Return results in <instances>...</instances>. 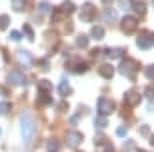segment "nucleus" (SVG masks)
Listing matches in <instances>:
<instances>
[{"instance_id":"obj_26","label":"nucleus","mask_w":154,"mask_h":152,"mask_svg":"<svg viewBox=\"0 0 154 152\" xmlns=\"http://www.w3.org/2000/svg\"><path fill=\"white\" fill-rule=\"evenodd\" d=\"M24 33H26V36L29 38V42H33V40H35V31H33V27H31L29 24H26V26H24Z\"/></svg>"},{"instance_id":"obj_5","label":"nucleus","mask_w":154,"mask_h":152,"mask_svg":"<svg viewBox=\"0 0 154 152\" xmlns=\"http://www.w3.org/2000/svg\"><path fill=\"white\" fill-rule=\"evenodd\" d=\"M82 141H84V136L78 130H69V132H65V145L69 148H78Z\"/></svg>"},{"instance_id":"obj_16","label":"nucleus","mask_w":154,"mask_h":152,"mask_svg":"<svg viewBox=\"0 0 154 152\" xmlns=\"http://www.w3.org/2000/svg\"><path fill=\"white\" fill-rule=\"evenodd\" d=\"M105 36V29H103V26H94L93 29H91V38H94V40H102Z\"/></svg>"},{"instance_id":"obj_37","label":"nucleus","mask_w":154,"mask_h":152,"mask_svg":"<svg viewBox=\"0 0 154 152\" xmlns=\"http://www.w3.org/2000/svg\"><path fill=\"white\" fill-rule=\"evenodd\" d=\"M69 123H71V125H76V123H78V116H72V118L69 120Z\"/></svg>"},{"instance_id":"obj_21","label":"nucleus","mask_w":154,"mask_h":152,"mask_svg":"<svg viewBox=\"0 0 154 152\" xmlns=\"http://www.w3.org/2000/svg\"><path fill=\"white\" fill-rule=\"evenodd\" d=\"M107 54H109L111 58H114V60H120V58L123 56V49H122V47H114V49H109Z\"/></svg>"},{"instance_id":"obj_34","label":"nucleus","mask_w":154,"mask_h":152,"mask_svg":"<svg viewBox=\"0 0 154 152\" xmlns=\"http://www.w3.org/2000/svg\"><path fill=\"white\" fill-rule=\"evenodd\" d=\"M125 148H127V150H132V148H136V143H134V141H127V143H125Z\"/></svg>"},{"instance_id":"obj_41","label":"nucleus","mask_w":154,"mask_h":152,"mask_svg":"<svg viewBox=\"0 0 154 152\" xmlns=\"http://www.w3.org/2000/svg\"><path fill=\"white\" fill-rule=\"evenodd\" d=\"M0 134H2V129H0Z\"/></svg>"},{"instance_id":"obj_12","label":"nucleus","mask_w":154,"mask_h":152,"mask_svg":"<svg viewBox=\"0 0 154 152\" xmlns=\"http://www.w3.org/2000/svg\"><path fill=\"white\" fill-rule=\"evenodd\" d=\"M58 148H60V141L56 138H49L45 141V152H58Z\"/></svg>"},{"instance_id":"obj_35","label":"nucleus","mask_w":154,"mask_h":152,"mask_svg":"<svg viewBox=\"0 0 154 152\" xmlns=\"http://www.w3.org/2000/svg\"><path fill=\"white\" fill-rule=\"evenodd\" d=\"M40 67L47 71V69H49V62H47V60H40Z\"/></svg>"},{"instance_id":"obj_40","label":"nucleus","mask_w":154,"mask_h":152,"mask_svg":"<svg viewBox=\"0 0 154 152\" xmlns=\"http://www.w3.org/2000/svg\"><path fill=\"white\" fill-rule=\"evenodd\" d=\"M150 145H152V147H154V134H152V136H150Z\"/></svg>"},{"instance_id":"obj_4","label":"nucleus","mask_w":154,"mask_h":152,"mask_svg":"<svg viewBox=\"0 0 154 152\" xmlns=\"http://www.w3.org/2000/svg\"><path fill=\"white\" fill-rule=\"evenodd\" d=\"M138 69H140V65H138L136 60H125L118 65V72L123 74V76H132Z\"/></svg>"},{"instance_id":"obj_30","label":"nucleus","mask_w":154,"mask_h":152,"mask_svg":"<svg viewBox=\"0 0 154 152\" xmlns=\"http://www.w3.org/2000/svg\"><path fill=\"white\" fill-rule=\"evenodd\" d=\"M116 136H118V138H125V136H127V127H125V125L116 127Z\"/></svg>"},{"instance_id":"obj_2","label":"nucleus","mask_w":154,"mask_h":152,"mask_svg":"<svg viewBox=\"0 0 154 152\" xmlns=\"http://www.w3.org/2000/svg\"><path fill=\"white\" fill-rule=\"evenodd\" d=\"M136 45L140 49H150L154 47V33L152 31H141L136 38Z\"/></svg>"},{"instance_id":"obj_6","label":"nucleus","mask_w":154,"mask_h":152,"mask_svg":"<svg viewBox=\"0 0 154 152\" xmlns=\"http://www.w3.org/2000/svg\"><path fill=\"white\" fill-rule=\"evenodd\" d=\"M114 103L111 102V100H107V98H100L98 100V112H100V116H109V114H112L114 112Z\"/></svg>"},{"instance_id":"obj_7","label":"nucleus","mask_w":154,"mask_h":152,"mask_svg":"<svg viewBox=\"0 0 154 152\" xmlns=\"http://www.w3.org/2000/svg\"><path fill=\"white\" fill-rule=\"evenodd\" d=\"M17 60H18V63H20L24 69H27V67H31V65L35 63V58H33L31 53H27V51H18V53H17Z\"/></svg>"},{"instance_id":"obj_28","label":"nucleus","mask_w":154,"mask_h":152,"mask_svg":"<svg viewBox=\"0 0 154 152\" xmlns=\"http://www.w3.org/2000/svg\"><path fill=\"white\" fill-rule=\"evenodd\" d=\"M145 78L154 80V63H150V65H147V67H145Z\"/></svg>"},{"instance_id":"obj_25","label":"nucleus","mask_w":154,"mask_h":152,"mask_svg":"<svg viewBox=\"0 0 154 152\" xmlns=\"http://www.w3.org/2000/svg\"><path fill=\"white\" fill-rule=\"evenodd\" d=\"M49 9H51L49 0H42V2H38V11H40V13H47Z\"/></svg>"},{"instance_id":"obj_38","label":"nucleus","mask_w":154,"mask_h":152,"mask_svg":"<svg viewBox=\"0 0 154 152\" xmlns=\"http://www.w3.org/2000/svg\"><path fill=\"white\" fill-rule=\"evenodd\" d=\"M60 111H67V102H62L60 103Z\"/></svg>"},{"instance_id":"obj_29","label":"nucleus","mask_w":154,"mask_h":152,"mask_svg":"<svg viewBox=\"0 0 154 152\" xmlns=\"http://www.w3.org/2000/svg\"><path fill=\"white\" fill-rule=\"evenodd\" d=\"M8 26H9V17L2 15L0 17V29H8Z\"/></svg>"},{"instance_id":"obj_8","label":"nucleus","mask_w":154,"mask_h":152,"mask_svg":"<svg viewBox=\"0 0 154 152\" xmlns=\"http://www.w3.org/2000/svg\"><path fill=\"white\" fill-rule=\"evenodd\" d=\"M6 80L9 85H24L26 84V78H24V74L20 71H11L8 76H6Z\"/></svg>"},{"instance_id":"obj_32","label":"nucleus","mask_w":154,"mask_h":152,"mask_svg":"<svg viewBox=\"0 0 154 152\" xmlns=\"http://www.w3.org/2000/svg\"><path fill=\"white\" fill-rule=\"evenodd\" d=\"M149 132H150V127H149V125H141V127H140V134H141V136H147Z\"/></svg>"},{"instance_id":"obj_22","label":"nucleus","mask_w":154,"mask_h":152,"mask_svg":"<svg viewBox=\"0 0 154 152\" xmlns=\"http://www.w3.org/2000/svg\"><path fill=\"white\" fill-rule=\"evenodd\" d=\"M60 11L65 13V15H71V13L74 11V4H72V2H63L62 8H60Z\"/></svg>"},{"instance_id":"obj_18","label":"nucleus","mask_w":154,"mask_h":152,"mask_svg":"<svg viewBox=\"0 0 154 152\" xmlns=\"http://www.w3.org/2000/svg\"><path fill=\"white\" fill-rule=\"evenodd\" d=\"M38 91L51 93V91H53V84H51L49 80H40V82H38Z\"/></svg>"},{"instance_id":"obj_23","label":"nucleus","mask_w":154,"mask_h":152,"mask_svg":"<svg viewBox=\"0 0 154 152\" xmlns=\"http://www.w3.org/2000/svg\"><path fill=\"white\" fill-rule=\"evenodd\" d=\"M107 123H109L107 116H98V118H96V121H94V125H96L98 129H105V127H107Z\"/></svg>"},{"instance_id":"obj_15","label":"nucleus","mask_w":154,"mask_h":152,"mask_svg":"<svg viewBox=\"0 0 154 152\" xmlns=\"http://www.w3.org/2000/svg\"><path fill=\"white\" fill-rule=\"evenodd\" d=\"M38 105H42V107H45V105H51L53 103V100H51V96H49V93H44V91H38Z\"/></svg>"},{"instance_id":"obj_10","label":"nucleus","mask_w":154,"mask_h":152,"mask_svg":"<svg viewBox=\"0 0 154 152\" xmlns=\"http://www.w3.org/2000/svg\"><path fill=\"white\" fill-rule=\"evenodd\" d=\"M125 102H127V105L136 107V105H140V102H141V94H140L138 91H127V93H125Z\"/></svg>"},{"instance_id":"obj_13","label":"nucleus","mask_w":154,"mask_h":152,"mask_svg":"<svg viewBox=\"0 0 154 152\" xmlns=\"http://www.w3.org/2000/svg\"><path fill=\"white\" fill-rule=\"evenodd\" d=\"M102 18H103L105 22H114V20L118 18V11H116V9H103V11H102Z\"/></svg>"},{"instance_id":"obj_36","label":"nucleus","mask_w":154,"mask_h":152,"mask_svg":"<svg viewBox=\"0 0 154 152\" xmlns=\"http://www.w3.org/2000/svg\"><path fill=\"white\" fill-rule=\"evenodd\" d=\"M105 152H114V147L111 143H107V141H105Z\"/></svg>"},{"instance_id":"obj_3","label":"nucleus","mask_w":154,"mask_h":152,"mask_svg":"<svg viewBox=\"0 0 154 152\" xmlns=\"http://www.w3.org/2000/svg\"><path fill=\"white\" fill-rule=\"evenodd\" d=\"M120 27H122V31H123L125 35H132V33L136 31V27H138V18H134V17H131V15H125V17L120 20Z\"/></svg>"},{"instance_id":"obj_20","label":"nucleus","mask_w":154,"mask_h":152,"mask_svg":"<svg viewBox=\"0 0 154 152\" xmlns=\"http://www.w3.org/2000/svg\"><path fill=\"white\" fill-rule=\"evenodd\" d=\"M132 9H134L138 15H145V13H147V4H145V2H134V4H132Z\"/></svg>"},{"instance_id":"obj_1","label":"nucleus","mask_w":154,"mask_h":152,"mask_svg":"<svg viewBox=\"0 0 154 152\" xmlns=\"http://www.w3.org/2000/svg\"><path fill=\"white\" fill-rule=\"evenodd\" d=\"M20 132H22L24 143L29 145L35 138V132H36V123H35V118L29 111L22 112V116H20Z\"/></svg>"},{"instance_id":"obj_9","label":"nucleus","mask_w":154,"mask_h":152,"mask_svg":"<svg viewBox=\"0 0 154 152\" xmlns=\"http://www.w3.org/2000/svg\"><path fill=\"white\" fill-rule=\"evenodd\" d=\"M94 17H96V9H94V6H93V4H85V6L82 8V15H80V18H82L84 22H91V20H94Z\"/></svg>"},{"instance_id":"obj_24","label":"nucleus","mask_w":154,"mask_h":152,"mask_svg":"<svg viewBox=\"0 0 154 152\" xmlns=\"http://www.w3.org/2000/svg\"><path fill=\"white\" fill-rule=\"evenodd\" d=\"M11 111V103L9 102H0V116H6Z\"/></svg>"},{"instance_id":"obj_11","label":"nucleus","mask_w":154,"mask_h":152,"mask_svg":"<svg viewBox=\"0 0 154 152\" xmlns=\"http://www.w3.org/2000/svg\"><path fill=\"white\" fill-rule=\"evenodd\" d=\"M100 76H103L105 80H111L112 76H114V67L111 63H103L100 65Z\"/></svg>"},{"instance_id":"obj_33","label":"nucleus","mask_w":154,"mask_h":152,"mask_svg":"<svg viewBox=\"0 0 154 152\" xmlns=\"http://www.w3.org/2000/svg\"><path fill=\"white\" fill-rule=\"evenodd\" d=\"M145 96H147V98H150V100H154V89H152V87L145 89Z\"/></svg>"},{"instance_id":"obj_39","label":"nucleus","mask_w":154,"mask_h":152,"mask_svg":"<svg viewBox=\"0 0 154 152\" xmlns=\"http://www.w3.org/2000/svg\"><path fill=\"white\" fill-rule=\"evenodd\" d=\"M103 4H111V2H114V0H102Z\"/></svg>"},{"instance_id":"obj_19","label":"nucleus","mask_w":154,"mask_h":152,"mask_svg":"<svg viewBox=\"0 0 154 152\" xmlns=\"http://www.w3.org/2000/svg\"><path fill=\"white\" fill-rule=\"evenodd\" d=\"M26 4H27V0H11L13 9H15V11H18V13L26 9Z\"/></svg>"},{"instance_id":"obj_17","label":"nucleus","mask_w":154,"mask_h":152,"mask_svg":"<svg viewBox=\"0 0 154 152\" xmlns=\"http://www.w3.org/2000/svg\"><path fill=\"white\" fill-rule=\"evenodd\" d=\"M74 42H76V45L82 47V49L89 47V36H85V35H78V36L74 38Z\"/></svg>"},{"instance_id":"obj_14","label":"nucleus","mask_w":154,"mask_h":152,"mask_svg":"<svg viewBox=\"0 0 154 152\" xmlns=\"http://www.w3.org/2000/svg\"><path fill=\"white\" fill-rule=\"evenodd\" d=\"M58 93L62 94V96H71V93H72V89H71V85L67 84V80L63 78L60 84H58Z\"/></svg>"},{"instance_id":"obj_31","label":"nucleus","mask_w":154,"mask_h":152,"mask_svg":"<svg viewBox=\"0 0 154 152\" xmlns=\"http://www.w3.org/2000/svg\"><path fill=\"white\" fill-rule=\"evenodd\" d=\"M9 38H11L13 42H20V40H22V33L15 29V31H11V35H9Z\"/></svg>"},{"instance_id":"obj_27","label":"nucleus","mask_w":154,"mask_h":152,"mask_svg":"<svg viewBox=\"0 0 154 152\" xmlns=\"http://www.w3.org/2000/svg\"><path fill=\"white\" fill-rule=\"evenodd\" d=\"M118 4H120V9H125V11H129L131 8H132V0H118Z\"/></svg>"}]
</instances>
